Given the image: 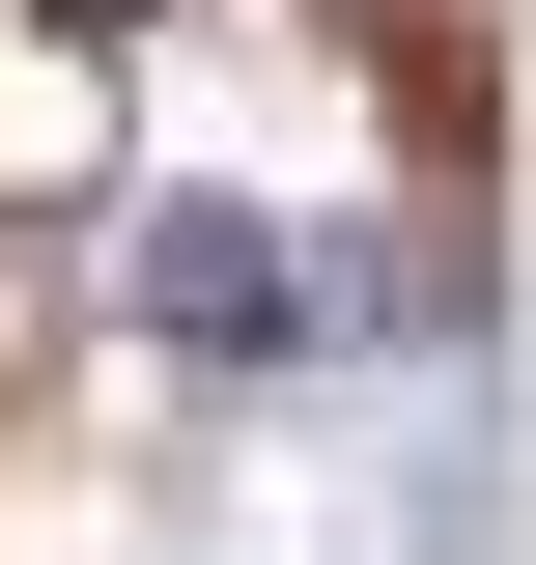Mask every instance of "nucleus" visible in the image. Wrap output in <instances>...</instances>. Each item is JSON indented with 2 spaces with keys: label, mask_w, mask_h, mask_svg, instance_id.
<instances>
[{
  "label": "nucleus",
  "mask_w": 536,
  "mask_h": 565,
  "mask_svg": "<svg viewBox=\"0 0 536 565\" xmlns=\"http://www.w3.org/2000/svg\"><path fill=\"white\" fill-rule=\"evenodd\" d=\"M114 311H141L170 367H311V340H339V255H311L282 199H141V226H114Z\"/></svg>",
  "instance_id": "1"
}]
</instances>
